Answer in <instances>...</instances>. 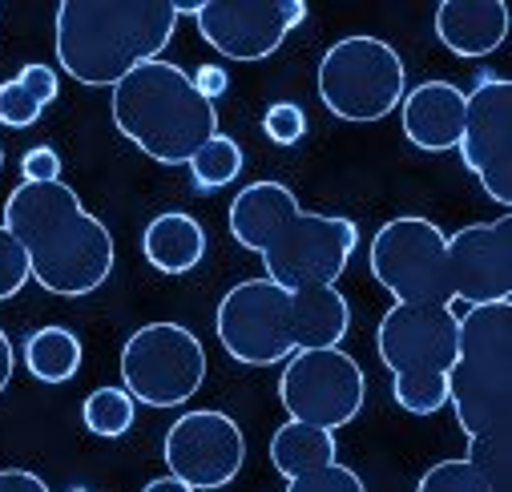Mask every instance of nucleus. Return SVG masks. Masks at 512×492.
<instances>
[{"mask_svg": "<svg viewBox=\"0 0 512 492\" xmlns=\"http://www.w3.org/2000/svg\"><path fill=\"white\" fill-rule=\"evenodd\" d=\"M5 226L25 246L41 291L57 299H85L109 283L117 242L65 178L21 182L5 198Z\"/></svg>", "mask_w": 512, "mask_h": 492, "instance_id": "1", "label": "nucleus"}, {"mask_svg": "<svg viewBox=\"0 0 512 492\" xmlns=\"http://www.w3.org/2000/svg\"><path fill=\"white\" fill-rule=\"evenodd\" d=\"M178 21V0H61L53 17L57 65L77 85L113 89L166 53Z\"/></svg>", "mask_w": 512, "mask_h": 492, "instance_id": "2", "label": "nucleus"}, {"mask_svg": "<svg viewBox=\"0 0 512 492\" xmlns=\"http://www.w3.org/2000/svg\"><path fill=\"white\" fill-rule=\"evenodd\" d=\"M109 113L117 134L158 166H186L218 134V105L166 57L121 77L109 89Z\"/></svg>", "mask_w": 512, "mask_h": 492, "instance_id": "3", "label": "nucleus"}, {"mask_svg": "<svg viewBox=\"0 0 512 492\" xmlns=\"http://www.w3.org/2000/svg\"><path fill=\"white\" fill-rule=\"evenodd\" d=\"M448 408L468 444L512 440V303H484L460 315Z\"/></svg>", "mask_w": 512, "mask_h": 492, "instance_id": "4", "label": "nucleus"}, {"mask_svg": "<svg viewBox=\"0 0 512 492\" xmlns=\"http://www.w3.org/2000/svg\"><path fill=\"white\" fill-rule=\"evenodd\" d=\"M375 351L392 372V396L408 416L448 408V372L460 351V315L452 307L392 303L375 327Z\"/></svg>", "mask_w": 512, "mask_h": 492, "instance_id": "5", "label": "nucleus"}, {"mask_svg": "<svg viewBox=\"0 0 512 492\" xmlns=\"http://www.w3.org/2000/svg\"><path fill=\"white\" fill-rule=\"evenodd\" d=\"M315 89L331 117L351 121V126H371L400 109L408 93V65L392 41L351 33L319 57Z\"/></svg>", "mask_w": 512, "mask_h": 492, "instance_id": "6", "label": "nucleus"}, {"mask_svg": "<svg viewBox=\"0 0 512 492\" xmlns=\"http://www.w3.org/2000/svg\"><path fill=\"white\" fill-rule=\"evenodd\" d=\"M121 388L146 408H182L206 384V347L186 323H142L117 355Z\"/></svg>", "mask_w": 512, "mask_h": 492, "instance_id": "7", "label": "nucleus"}, {"mask_svg": "<svg viewBox=\"0 0 512 492\" xmlns=\"http://www.w3.org/2000/svg\"><path fill=\"white\" fill-rule=\"evenodd\" d=\"M371 279L396 303L452 307L448 291V234L424 214L383 222L367 246Z\"/></svg>", "mask_w": 512, "mask_h": 492, "instance_id": "8", "label": "nucleus"}, {"mask_svg": "<svg viewBox=\"0 0 512 492\" xmlns=\"http://www.w3.org/2000/svg\"><path fill=\"white\" fill-rule=\"evenodd\" d=\"M222 351L242 367H275L295 355V299L279 283L254 275L234 283L214 311Z\"/></svg>", "mask_w": 512, "mask_h": 492, "instance_id": "9", "label": "nucleus"}, {"mask_svg": "<svg viewBox=\"0 0 512 492\" xmlns=\"http://www.w3.org/2000/svg\"><path fill=\"white\" fill-rule=\"evenodd\" d=\"M279 404L287 420L339 432L359 420L367 404V376L343 347L295 351L279 376Z\"/></svg>", "mask_w": 512, "mask_h": 492, "instance_id": "10", "label": "nucleus"}, {"mask_svg": "<svg viewBox=\"0 0 512 492\" xmlns=\"http://www.w3.org/2000/svg\"><path fill=\"white\" fill-rule=\"evenodd\" d=\"M355 246H359V226L347 214L299 210L259 255L263 279L279 283L283 291L335 287L355 255Z\"/></svg>", "mask_w": 512, "mask_h": 492, "instance_id": "11", "label": "nucleus"}, {"mask_svg": "<svg viewBox=\"0 0 512 492\" xmlns=\"http://www.w3.org/2000/svg\"><path fill=\"white\" fill-rule=\"evenodd\" d=\"M178 13L194 17L198 37L218 57L238 65L275 57L307 21L303 0H194V5H178Z\"/></svg>", "mask_w": 512, "mask_h": 492, "instance_id": "12", "label": "nucleus"}, {"mask_svg": "<svg viewBox=\"0 0 512 492\" xmlns=\"http://www.w3.org/2000/svg\"><path fill=\"white\" fill-rule=\"evenodd\" d=\"M460 162L496 206H512V81L484 73L464 93Z\"/></svg>", "mask_w": 512, "mask_h": 492, "instance_id": "13", "label": "nucleus"}, {"mask_svg": "<svg viewBox=\"0 0 512 492\" xmlns=\"http://www.w3.org/2000/svg\"><path fill=\"white\" fill-rule=\"evenodd\" d=\"M162 460L166 472L190 484L194 492H218L238 480L246 464V436L234 416L218 408H194L166 428Z\"/></svg>", "mask_w": 512, "mask_h": 492, "instance_id": "14", "label": "nucleus"}, {"mask_svg": "<svg viewBox=\"0 0 512 492\" xmlns=\"http://www.w3.org/2000/svg\"><path fill=\"white\" fill-rule=\"evenodd\" d=\"M448 291L452 303L484 307L512 303V218L468 222L448 234Z\"/></svg>", "mask_w": 512, "mask_h": 492, "instance_id": "15", "label": "nucleus"}, {"mask_svg": "<svg viewBox=\"0 0 512 492\" xmlns=\"http://www.w3.org/2000/svg\"><path fill=\"white\" fill-rule=\"evenodd\" d=\"M404 138L420 154H448L464 134V89L452 81H420L400 101Z\"/></svg>", "mask_w": 512, "mask_h": 492, "instance_id": "16", "label": "nucleus"}, {"mask_svg": "<svg viewBox=\"0 0 512 492\" xmlns=\"http://www.w3.org/2000/svg\"><path fill=\"white\" fill-rule=\"evenodd\" d=\"M436 41L460 57L480 61L492 57L508 37V5L504 0H444L432 17Z\"/></svg>", "mask_w": 512, "mask_h": 492, "instance_id": "17", "label": "nucleus"}, {"mask_svg": "<svg viewBox=\"0 0 512 492\" xmlns=\"http://www.w3.org/2000/svg\"><path fill=\"white\" fill-rule=\"evenodd\" d=\"M299 198L287 182L279 178H259L242 186L234 198H230V210H226V230L230 238L250 255H263L267 242L287 226L291 214H299Z\"/></svg>", "mask_w": 512, "mask_h": 492, "instance_id": "18", "label": "nucleus"}, {"mask_svg": "<svg viewBox=\"0 0 512 492\" xmlns=\"http://www.w3.org/2000/svg\"><path fill=\"white\" fill-rule=\"evenodd\" d=\"M142 255L162 275H190L206 259V230L186 210H162L142 230Z\"/></svg>", "mask_w": 512, "mask_h": 492, "instance_id": "19", "label": "nucleus"}, {"mask_svg": "<svg viewBox=\"0 0 512 492\" xmlns=\"http://www.w3.org/2000/svg\"><path fill=\"white\" fill-rule=\"evenodd\" d=\"M295 299V351L339 347L351 331V303L339 287L291 291Z\"/></svg>", "mask_w": 512, "mask_h": 492, "instance_id": "20", "label": "nucleus"}, {"mask_svg": "<svg viewBox=\"0 0 512 492\" xmlns=\"http://www.w3.org/2000/svg\"><path fill=\"white\" fill-rule=\"evenodd\" d=\"M271 464L283 480H299L307 472H319L327 464L339 460V440L335 432L327 428H315V424H299V420H287L275 428L271 436Z\"/></svg>", "mask_w": 512, "mask_h": 492, "instance_id": "21", "label": "nucleus"}, {"mask_svg": "<svg viewBox=\"0 0 512 492\" xmlns=\"http://www.w3.org/2000/svg\"><path fill=\"white\" fill-rule=\"evenodd\" d=\"M25 367L37 384H69L77 380L81 363H85V347H81V335L61 327V323H49V327H37L29 339H25Z\"/></svg>", "mask_w": 512, "mask_h": 492, "instance_id": "22", "label": "nucleus"}, {"mask_svg": "<svg viewBox=\"0 0 512 492\" xmlns=\"http://www.w3.org/2000/svg\"><path fill=\"white\" fill-rule=\"evenodd\" d=\"M242 166H246V154H242V146L230 138V134H214L190 162H186V170H190V182H194V190L198 194H214V190H222V186H230V182H238V174H242Z\"/></svg>", "mask_w": 512, "mask_h": 492, "instance_id": "23", "label": "nucleus"}, {"mask_svg": "<svg viewBox=\"0 0 512 492\" xmlns=\"http://www.w3.org/2000/svg\"><path fill=\"white\" fill-rule=\"evenodd\" d=\"M416 492H512V480H500V476L484 472L468 456H452V460H436L420 476Z\"/></svg>", "mask_w": 512, "mask_h": 492, "instance_id": "24", "label": "nucleus"}, {"mask_svg": "<svg viewBox=\"0 0 512 492\" xmlns=\"http://www.w3.org/2000/svg\"><path fill=\"white\" fill-rule=\"evenodd\" d=\"M81 420H85V428L93 436L121 440V436H130V428L138 420V404H134V396L125 392V388H97V392L85 396Z\"/></svg>", "mask_w": 512, "mask_h": 492, "instance_id": "25", "label": "nucleus"}, {"mask_svg": "<svg viewBox=\"0 0 512 492\" xmlns=\"http://www.w3.org/2000/svg\"><path fill=\"white\" fill-rule=\"evenodd\" d=\"M29 283H33V267H29L25 246L17 242V234L5 222H0V303L17 299Z\"/></svg>", "mask_w": 512, "mask_h": 492, "instance_id": "26", "label": "nucleus"}, {"mask_svg": "<svg viewBox=\"0 0 512 492\" xmlns=\"http://www.w3.org/2000/svg\"><path fill=\"white\" fill-rule=\"evenodd\" d=\"M263 134H267L275 146H299L303 134H307V113H303V105H295V101H275V105H267V113H263Z\"/></svg>", "mask_w": 512, "mask_h": 492, "instance_id": "27", "label": "nucleus"}, {"mask_svg": "<svg viewBox=\"0 0 512 492\" xmlns=\"http://www.w3.org/2000/svg\"><path fill=\"white\" fill-rule=\"evenodd\" d=\"M287 492H367V484H363V476L355 468H347V464L335 460V464H327L319 472H307L299 480H287Z\"/></svg>", "mask_w": 512, "mask_h": 492, "instance_id": "28", "label": "nucleus"}, {"mask_svg": "<svg viewBox=\"0 0 512 492\" xmlns=\"http://www.w3.org/2000/svg\"><path fill=\"white\" fill-rule=\"evenodd\" d=\"M41 113H45V109L17 85V77L0 85V126L29 130V126H37V121H41Z\"/></svg>", "mask_w": 512, "mask_h": 492, "instance_id": "29", "label": "nucleus"}, {"mask_svg": "<svg viewBox=\"0 0 512 492\" xmlns=\"http://www.w3.org/2000/svg\"><path fill=\"white\" fill-rule=\"evenodd\" d=\"M17 85H21V89L41 105V109H49V105L57 101V93H61V77H57V69H53V65H41V61L21 65Z\"/></svg>", "mask_w": 512, "mask_h": 492, "instance_id": "30", "label": "nucleus"}, {"mask_svg": "<svg viewBox=\"0 0 512 492\" xmlns=\"http://www.w3.org/2000/svg\"><path fill=\"white\" fill-rule=\"evenodd\" d=\"M21 178L25 182H61V154L53 146H33L21 158Z\"/></svg>", "mask_w": 512, "mask_h": 492, "instance_id": "31", "label": "nucleus"}, {"mask_svg": "<svg viewBox=\"0 0 512 492\" xmlns=\"http://www.w3.org/2000/svg\"><path fill=\"white\" fill-rule=\"evenodd\" d=\"M0 492H53L33 468H0Z\"/></svg>", "mask_w": 512, "mask_h": 492, "instance_id": "32", "label": "nucleus"}, {"mask_svg": "<svg viewBox=\"0 0 512 492\" xmlns=\"http://www.w3.org/2000/svg\"><path fill=\"white\" fill-rule=\"evenodd\" d=\"M194 77V89L206 97V101H218L226 89H230V73L222 69V65H198V73H190Z\"/></svg>", "mask_w": 512, "mask_h": 492, "instance_id": "33", "label": "nucleus"}, {"mask_svg": "<svg viewBox=\"0 0 512 492\" xmlns=\"http://www.w3.org/2000/svg\"><path fill=\"white\" fill-rule=\"evenodd\" d=\"M13 372H17V347H13L9 331L0 327V396H5V388L13 384Z\"/></svg>", "mask_w": 512, "mask_h": 492, "instance_id": "34", "label": "nucleus"}, {"mask_svg": "<svg viewBox=\"0 0 512 492\" xmlns=\"http://www.w3.org/2000/svg\"><path fill=\"white\" fill-rule=\"evenodd\" d=\"M142 492H194V488H190V484H182L178 476H170V472H166V476H158V480H150V484H146Z\"/></svg>", "mask_w": 512, "mask_h": 492, "instance_id": "35", "label": "nucleus"}, {"mask_svg": "<svg viewBox=\"0 0 512 492\" xmlns=\"http://www.w3.org/2000/svg\"><path fill=\"white\" fill-rule=\"evenodd\" d=\"M0 170H5V146H0Z\"/></svg>", "mask_w": 512, "mask_h": 492, "instance_id": "36", "label": "nucleus"}, {"mask_svg": "<svg viewBox=\"0 0 512 492\" xmlns=\"http://www.w3.org/2000/svg\"><path fill=\"white\" fill-rule=\"evenodd\" d=\"M69 492H89V488H69Z\"/></svg>", "mask_w": 512, "mask_h": 492, "instance_id": "37", "label": "nucleus"}]
</instances>
